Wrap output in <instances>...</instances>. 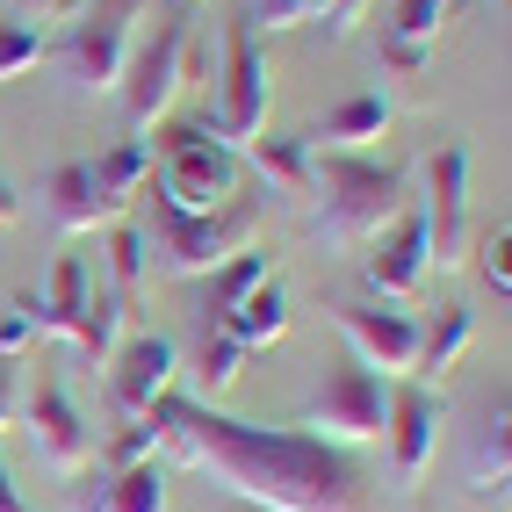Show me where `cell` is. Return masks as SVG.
I'll list each match as a JSON object with an SVG mask.
<instances>
[{
	"instance_id": "1",
	"label": "cell",
	"mask_w": 512,
	"mask_h": 512,
	"mask_svg": "<svg viewBox=\"0 0 512 512\" xmlns=\"http://www.w3.org/2000/svg\"><path fill=\"white\" fill-rule=\"evenodd\" d=\"M159 448L202 469L217 491L267 505V512H368V476L354 462V448L303 433V426H246L231 412H210L181 390L159 397Z\"/></svg>"
},
{
	"instance_id": "2",
	"label": "cell",
	"mask_w": 512,
	"mask_h": 512,
	"mask_svg": "<svg viewBox=\"0 0 512 512\" xmlns=\"http://www.w3.org/2000/svg\"><path fill=\"white\" fill-rule=\"evenodd\" d=\"M311 195H318V238L332 253H361L375 246L412 202V174L390 159H361V152H311Z\"/></svg>"
},
{
	"instance_id": "3",
	"label": "cell",
	"mask_w": 512,
	"mask_h": 512,
	"mask_svg": "<svg viewBox=\"0 0 512 512\" xmlns=\"http://www.w3.org/2000/svg\"><path fill=\"white\" fill-rule=\"evenodd\" d=\"M145 195H152L145 246L159 253L166 275H217V267L231 253H246L253 238H260V224H267V210H260L253 195H231L224 210H174L159 188H145Z\"/></svg>"
},
{
	"instance_id": "4",
	"label": "cell",
	"mask_w": 512,
	"mask_h": 512,
	"mask_svg": "<svg viewBox=\"0 0 512 512\" xmlns=\"http://www.w3.org/2000/svg\"><path fill=\"white\" fill-rule=\"evenodd\" d=\"M138 15H145V0H94V8H80V22H65V37H58V73L73 94H116L123 80V65L130 51H138Z\"/></svg>"
},
{
	"instance_id": "5",
	"label": "cell",
	"mask_w": 512,
	"mask_h": 512,
	"mask_svg": "<svg viewBox=\"0 0 512 512\" xmlns=\"http://www.w3.org/2000/svg\"><path fill=\"white\" fill-rule=\"evenodd\" d=\"M159 195L174 210H224L238 195V152L217 138L210 123H159Z\"/></svg>"
},
{
	"instance_id": "6",
	"label": "cell",
	"mask_w": 512,
	"mask_h": 512,
	"mask_svg": "<svg viewBox=\"0 0 512 512\" xmlns=\"http://www.w3.org/2000/svg\"><path fill=\"white\" fill-rule=\"evenodd\" d=\"M181 87H188V15H166V22L152 29V44L130 51L123 80H116L130 130H138V138H145V130H159L166 116H174Z\"/></svg>"
},
{
	"instance_id": "7",
	"label": "cell",
	"mask_w": 512,
	"mask_h": 512,
	"mask_svg": "<svg viewBox=\"0 0 512 512\" xmlns=\"http://www.w3.org/2000/svg\"><path fill=\"white\" fill-rule=\"evenodd\" d=\"M383 412H390L383 375L361 361H339L325 375V390L303 404V433L332 440V448H368V440H383Z\"/></svg>"
},
{
	"instance_id": "8",
	"label": "cell",
	"mask_w": 512,
	"mask_h": 512,
	"mask_svg": "<svg viewBox=\"0 0 512 512\" xmlns=\"http://www.w3.org/2000/svg\"><path fill=\"white\" fill-rule=\"evenodd\" d=\"M217 138L231 152H246L260 130H267V58H260V37L253 22H231L224 29V65H217Z\"/></svg>"
},
{
	"instance_id": "9",
	"label": "cell",
	"mask_w": 512,
	"mask_h": 512,
	"mask_svg": "<svg viewBox=\"0 0 512 512\" xmlns=\"http://www.w3.org/2000/svg\"><path fill=\"white\" fill-rule=\"evenodd\" d=\"M22 440H29V455H37L51 476H80L87 469V455H94V433H87V419H80V404L65 397V383L37 361V383H29V397H22Z\"/></svg>"
},
{
	"instance_id": "10",
	"label": "cell",
	"mask_w": 512,
	"mask_h": 512,
	"mask_svg": "<svg viewBox=\"0 0 512 512\" xmlns=\"http://www.w3.org/2000/svg\"><path fill=\"white\" fill-rule=\"evenodd\" d=\"M426 195H419V224H426V260L433 267H462L469 260V152L440 145L426 152Z\"/></svg>"
},
{
	"instance_id": "11",
	"label": "cell",
	"mask_w": 512,
	"mask_h": 512,
	"mask_svg": "<svg viewBox=\"0 0 512 512\" xmlns=\"http://www.w3.org/2000/svg\"><path fill=\"white\" fill-rule=\"evenodd\" d=\"M174 368H181V354H174L166 332H123V347L109 354V404L123 419L152 412V404L174 390Z\"/></svg>"
},
{
	"instance_id": "12",
	"label": "cell",
	"mask_w": 512,
	"mask_h": 512,
	"mask_svg": "<svg viewBox=\"0 0 512 512\" xmlns=\"http://www.w3.org/2000/svg\"><path fill=\"white\" fill-rule=\"evenodd\" d=\"M339 339L354 347L361 368H383V383L390 375H412L419 361V318L412 311H383V303H339Z\"/></svg>"
},
{
	"instance_id": "13",
	"label": "cell",
	"mask_w": 512,
	"mask_h": 512,
	"mask_svg": "<svg viewBox=\"0 0 512 512\" xmlns=\"http://www.w3.org/2000/svg\"><path fill=\"white\" fill-rule=\"evenodd\" d=\"M383 448H390V469L404 484H419L433 448H440V397L426 383H397L390 390V412H383Z\"/></svg>"
},
{
	"instance_id": "14",
	"label": "cell",
	"mask_w": 512,
	"mask_h": 512,
	"mask_svg": "<svg viewBox=\"0 0 512 512\" xmlns=\"http://www.w3.org/2000/svg\"><path fill=\"white\" fill-rule=\"evenodd\" d=\"M368 267V289L375 296H390V303H404V296H419V282L433 275V260H426V224H419V202H404V217L375 238V253L361 260Z\"/></svg>"
},
{
	"instance_id": "15",
	"label": "cell",
	"mask_w": 512,
	"mask_h": 512,
	"mask_svg": "<svg viewBox=\"0 0 512 512\" xmlns=\"http://www.w3.org/2000/svg\"><path fill=\"white\" fill-rule=\"evenodd\" d=\"M505 484H512V404H505V390L476 412V426H469V448H462V491L469 498H505Z\"/></svg>"
},
{
	"instance_id": "16",
	"label": "cell",
	"mask_w": 512,
	"mask_h": 512,
	"mask_svg": "<svg viewBox=\"0 0 512 512\" xmlns=\"http://www.w3.org/2000/svg\"><path fill=\"white\" fill-rule=\"evenodd\" d=\"M44 210H51L58 231H101V224H116V202L101 195V181H94L87 159H58V166H51Z\"/></svg>"
},
{
	"instance_id": "17",
	"label": "cell",
	"mask_w": 512,
	"mask_h": 512,
	"mask_svg": "<svg viewBox=\"0 0 512 512\" xmlns=\"http://www.w3.org/2000/svg\"><path fill=\"white\" fill-rule=\"evenodd\" d=\"M15 303L29 311V325H37V332L80 339V318H87V260L65 253V260L51 267V289H44V296H15Z\"/></svg>"
},
{
	"instance_id": "18",
	"label": "cell",
	"mask_w": 512,
	"mask_h": 512,
	"mask_svg": "<svg viewBox=\"0 0 512 512\" xmlns=\"http://www.w3.org/2000/svg\"><path fill=\"white\" fill-rule=\"evenodd\" d=\"M390 116L397 109H390L383 94H347L325 123L303 130V145H311V152H361L368 138H383V130H390Z\"/></svg>"
},
{
	"instance_id": "19",
	"label": "cell",
	"mask_w": 512,
	"mask_h": 512,
	"mask_svg": "<svg viewBox=\"0 0 512 512\" xmlns=\"http://www.w3.org/2000/svg\"><path fill=\"white\" fill-rule=\"evenodd\" d=\"M73 512H166V469L159 462H130L101 491H73Z\"/></svg>"
},
{
	"instance_id": "20",
	"label": "cell",
	"mask_w": 512,
	"mask_h": 512,
	"mask_svg": "<svg viewBox=\"0 0 512 512\" xmlns=\"http://www.w3.org/2000/svg\"><path fill=\"white\" fill-rule=\"evenodd\" d=\"M224 332L238 339V347H246V354H260V347H275V339L289 332V296H282V282L275 275H267L246 303H238V311L224 318Z\"/></svg>"
},
{
	"instance_id": "21",
	"label": "cell",
	"mask_w": 512,
	"mask_h": 512,
	"mask_svg": "<svg viewBox=\"0 0 512 512\" xmlns=\"http://www.w3.org/2000/svg\"><path fill=\"white\" fill-rule=\"evenodd\" d=\"M94 181H101V195H109L116 217H123L130 202L145 195V181H152V138H123L116 152H101L94 159Z\"/></svg>"
},
{
	"instance_id": "22",
	"label": "cell",
	"mask_w": 512,
	"mask_h": 512,
	"mask_svg": "<svg viewBox=\"0 0 512 512\" xmlns=\"http://www.w3.org/2000/svg\"><path fill=\"white\" fill-rule=\"evenodd\" d=\"M246 159L260 166V181H275L282 195H311V145L296 138H275V130H260V138L246 145Z\"/></svg>"
},
{
	"instance_id": "23",
	"label": "cell",
	"mask_w": 512,
	"mask_h": 512,
	"mask_svg": "<svg viewBox=\"0 0 512 512\" xmlns=\"http://www.w3.org/2000/svg\"><path fill=\"white\" fill-rule=\"evenodd\" d=\"M469 332H476L469 303H440V318L419 325V361H412V375H448V368L462 361V347H469Z\"/></svg>"
},
{
	"instance_id": "24",
	"label": "cell",
	"mask_w": 512,
	"mask_h": 512,
	"mask_svg": "<svg viewBox=\"0 0 512 512\" xmlns=\"http://www.w3.org/2000/svg\"><path fill=\"white\" fill-rule=\"evenodd\" d=\"M101 231H109V289H116V303L130 311V303H138V289H145V260H152L145 224L116 217V224H101Z\"/></svg>"
},
{
	"instance_id": "25",
	"label": "cell",
	"mask_w": 512,
	"mask_h": 512,
	"mask_svg": "<svg viewBox=\"0 0 512 512\" xmlns=\"http://www.w3.org/2000/svg\"><path fill=\"white\" fill-rule=\"evenodd\" d=\"M260 282H267V253H253V246H246V253H231L217 275H210V303H202V325H224L238 303L260 289Z\"/></svg>"
},
{
	"instance_id": "26",
	"label": "cell",
	"mask_w": 512,
	"mask_h": 512,
	"mask_svg": "<svg viewBox=\"0 0 512 512\" xmlns=\"http://www.w3.org/2000/svg\"><path fill=\"white\" fill-rule=\"evenodd\" d=\"M123 303H116V289H87V318H80V354L94 361V368H109V354L123 347Z\"/></svg>"
},
{
	"instance_id": "27",
	"label": "cell",
	"mask_w": 512,
	"mask_h": 512,
	"mask_svg": "<svg viewBox=\"0 0 512 512\" xmlns=\"http://www.w3.org/2000/svg\"><path fill=\"white\" fill-rule=\"evenodd\" d=\"M455 8L462 0H397V15L383 22V37H404V44H440V29L455 22Z\"/></svg>"
},
{
	"instance_id": "28",
	"label": "cell",
	"mask_w": 512,
	"mask_h": 512,
	"mask_svg": "<svg viewBox=\"0 0 512 512\" xmlns=\"http://www.w3.org/2000/svg\"><path fill=\"white\" fill-rule=\"evenodd\" d=\"M238 368H246V347H238V339L224 332V325H202V390L210 397H224L231 383H238Z\"/></svg>"
},
{
	"instance_id": "29",
	"label": "cell",
	"mask_w": 512,
	"mask_h": 512,
	"mask_svg": "<svg viewBox=\"0 0 512 512\" xmlns=\"http://www.w3.org/2000/svg\"><path fill=\"white\" fill-rule=\"evenodd\" d=\"M37 58H51V37H44L37 22H0V80L29 73Z\"/></svg>"
},
{
	"instance_id": "30",
	"label": "cell",
	"mask_w": 512,
	"mask_h": 512,
	"mask_svg": "<svg viewBox=\"0 0 512 512\" xmlns=\"http://www.w3.org/2000/svg\"><path fill=\"white\" fill-rule=\"evenodd\" d=\"M469 253H476V275H484V289H498V303L512 296V231H484V238H469Z\"/></svg>"
},
{
	"instance_id": "31",
	"label": "cell",
	"mask_w": 512,
	"mask_h": 512,
	"mask_svg": "<svg viewBox=\"0 0 512 512\" xmlns=\"http://www.w3.org/2000/svg\"><path fill=\"white\" fill-rule=\"evenodd\" d=\"M22 347H37V325H29L22 303H8L0 311V361H22Z\"/></svg>"
},
{
	"instance_id": "32",
	"label": "cell",
	"mask_w": 512,
	"mask_h": 512,
	"mask_svg": "<svg viewBox=\"0 0 512 512\" xmlns=\"http://www.w3.org/2000/svg\"><path fill=\"white\" fill-rule=\"evenodd\" d=\"M318 15V0H253V15L246 22H267V29H296V22H311Z\"/></svg>"
},
{
	"instance_id": "33",
	"label": "cell",
	"mask_w": 512,
	"mask_h": 512,
	"mask_svg": "<svg viewBox=\"0 0 512 512\" xmlns=\"http://www.w3.org/2000/svg\"><path fill=\"white\" fill-rule=\"evenodd\" d=\"M383 65H390V73H404V80H419L426 65H433V51H426V44H404V37H383Z\"/></svg>"
},
{
	"instance_id": "34",
	"label": "cell",
	"mask_w": 512,
	"mask_h": 512,
	"mask_svg": "<svg viewBox=\"0 0 512 512\" xmlns=\"http://www.w3.org/2000/svg\"><path fill=\"white\" fill-rule=\"evenodd\" d=\"M15 412H22V361H0V433L15 426Z\"/></svg>"
},
{
	"instance_id": "35",
	"label": "cell",
	"mask_w": 512,
	"mask_h": 512,
	"mask_svg": "<svg viewBox=\"0 0 512 512\" xmlns=\"http://www.w3.org/2000/svg\"><path fill=\"white\" fill-rule=\"evenodd\" d=\"M361 8H368V0H318V15H311V22H325L332 37H347V29L361 22Z\"/></svg>"
},
{
	"instance_id": "36",
	"label": "cell",
	"mask_w": 512,
	"mask_h": 512,
	"mask_svg": "<svg viewBox=\"0 0 512 512\" xmlns=\"http://www.w3.org/2000/svg\"><path fill=\"white\" fill-rule=\"evenodd\" d=\"M8 8H15V22H44V15L65 8V0H8Z\"/></svg>"
},
{
	"instance_id": "37",
	"label": "cell",
	"mask_w": 512,
	"mask_h": 512,
	"mask_svg": "<svg viewBox=\"0 0 512 512\" xmlns=\"http://www.w3.org/2000/svg\"><path fill=\"white\" fill-rule=\"evenodd\" d=\"M0 512H37V505H22V491H15V469L0 462Z\"/></svg>"
},
{
	"instance_id": "38",
	"label": "cell",
	"mask_w": 512,
	"mask_h": 512,
	"mask_svg": "<svg viewBox=\"0 0 512 512\" xmlns=\"http://www.w3.org/2000/svg\"><path fill=\"white\" fill-rule=\"evenodd\" d=\"M8 217H15V195H8V188H0V224H8Z\"/></svg>"
},
{
	"instance_id": "39",
	"label": "cell",
	"mask_w": 512,
	"mask_h": 512,
	"mask_svg": "<svg viewBox=\"0 0 512 512\" xmlns=\"http://www.w3.org/2000/svg\"><path fill=\"white\" fill-rule=\"evenodd\" d=\"M174 8H188V0H174Z\"/></svg>"
}]
</instances>
